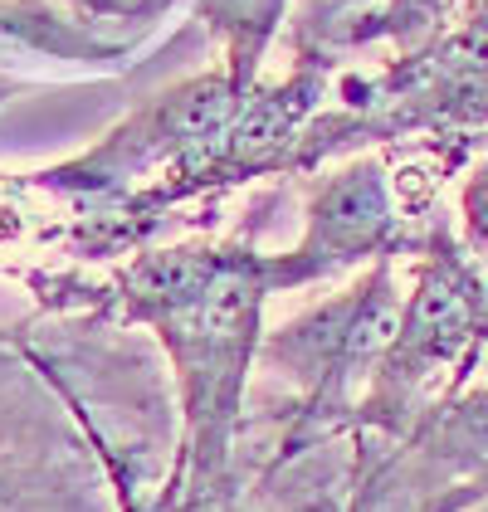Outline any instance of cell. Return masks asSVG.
<instances>
[{
	"instance_id": "cell-6",
	"label": "cell",
	"mask_w": 488,
	"mask_h": 512,
	"mask_svg": "<svg viewBox=\"0 0 488 512\" xmlns=\"http://www.w3.org/2000/svg\"><path fill=\"white\" fill-rule=\"evenodd\" d=\"M445 0H391V10L381 15V30L396 40H420L435 20H440Z\"/></svg>"
},
{
	"instance_id": "cell-5",
	"label": "cell",
	"mask_w": 488,
	"mask_h": 512,
	"mask_svg": "<svg viewBox=\"0 0 488 512\" xmlns=\"http://www.w3.org/2000/svg\"><path fill=\"white\" fill-rule=\"evenodd\" d=\"M288 0H196V15L225 49V69L240 88H254L259 59L284 20Z\"/></svg>"
},
{
	"instance_id": "cell-7",
	"label": "cell",
	"mask_w": 488,
	"mask_h": 512,
	"mask_svg": "<svg viewBox=\"0 0 488 512\" xmlns=\"http://www.w3.org/2000/svg\"><path fill=\"white\" fill-rule=\"evenodd\" d=\"M5 371H20V361H15V347L0 337V376H5Z\"/></svg>"
},
{
	"instance_id": "cell-4",
	"label": "cell",
	"mask_w": 488,
	"mask_h": 512,
	"mask_svg": "<svg viewBox=\"0 0 488 512\" xmlns=\"http://www.w3.org/2000/svg\"><path fill=\"white\" fill-rule=\"evenodd\" d=\"M401 244H406V225L396 215L386 166L376 157H362L337 166L313 186L303 239L284 254H269V278H274V293L308 288L357 264L391 259Z\"/></svg>"
},
{
	"instance_id": "cell-2",
	"label": "cell",
	"mask_w": 488,
	"mask_h": 512,
	"mask_svg": "<svg viewBox=\"0 0 488 512\" xmlns=\"http://www.w3.org/2000/svg\"><path fill=\"white\" fill-rule=\"evenodd\" d=\"M488 347V274L469 244L430 225L420 264L401 298L396 332L366 381L352 434L371 444H401L440 415L479 371Z\"/></svg>"
},
{
	"instance_id": "cell-8",
	"label": "cell",
	"mask_w": 488,
	"mask_h": 512,
	"mask_svg": "<svg viewBox=\"0 0 488 512\" xmlns=\"http://www.w3.org/2000/svg\"><path fill=\"white\" fill-rule=\"evenodd\" d=\"M5 488H10V478H5V473H0V498H5Z\"/></svg>"
},
{
	"instance_id": "cell-1",
	"label": "cell",
	"mask_w": 488,
	"mask_h": 512,
	"mask_svg": "<svg viewBox=\"0 0 488 512\" xmlns=\"http://www.w3.org/2000/svg\"><path fill=\"white\" fill-rule=\"evenodd\" d=\"M269 293V254L240 244L152 249L118 278L122 317L152 327L176 371L181 459L166 488L171 508L201 503L230 478V449L264 342L259 317Z\"/></svg>"
},
{
	"instance_id": "cell-3",
	"label": "cell",
	"mask_w": 488,
	"mask_h": 512,
	"mask_svg": "<svg viewBox=\"0 0 488 512\" xmlns=\"http://www.w3.org/2000/svg\"><path fill=\"white\" fill-rule=\"evenodd\" d=\"M401 298L406 293L396 288L391 259H376L342 293L323 298L308 313L288 317L284 327H274L259 342V366L284 376L298 395V420H293L284 454L313 444V439L352 434L357 400L396 332Z\"/></svg>"
}]
</instances>
